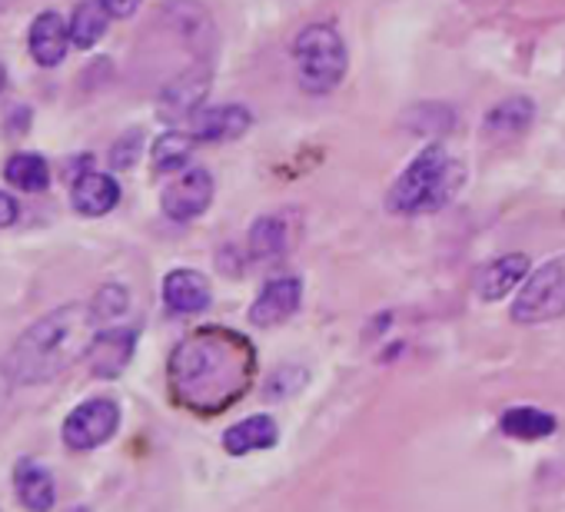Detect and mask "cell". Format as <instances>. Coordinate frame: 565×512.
I'll use <instances>...</instances> for the list:
<instances>
[{"instance_id":"obj_8","label":"cell","mask_w":565,"mask_h":512,"mask_svg":"<svg viewBox=\"0 0 565 512\" xmlns=\"http://www.w3.org/2000/svg\"><path fill=\"white\" fill-rule=\"evenodd\" d=\"M300 300H303V284L297 277H279V280H269L259 297L253 300L249 307V323L259 327V330H269V327H279L287 323L297 310H300Z\"/></svg>"},{"instance_id":"obj_19","label":"cell","mask_w":565,"mask_h":512,"mask_svg":"<svg viewBox=\"0 0 565 512\" xmlns=\"http://www.w3.org/2000/svg\"><path fill=\"white\" fill-rule=\"evenodd\" d=\"M532 120H535V104L529 97H509L489 110L486 137L489 140H512V137L525 134Z\"/></svg>"},{"instance_id":"obj_10","label":"cell","mask_w":565,"mask_h":512,"mask_svg":"<svg viewBox=\"0 0 565 512\" xmlns=\"http://www.w3.org/2000/svg\"><path fill=\"white\" fill-rule=\"evenodd\" d=\"M253 124V114L239 104H220V107H206V110H196L193 120H190V134L193 140L200 143H226V140H236L249 130Z\"/></svg>"},{"instance_id":"obj_20","label":"cell","mask_w":565,"mask_h":512,"mask_svg":"<svg viewBox=\"0 0 565 512\" xmlns=\"http://www.w3.org/2000/svg\"><path fill=\"white\" fill-rule=\"evenodd\" d=\"M502 433L512 436V439H522V442H535V439H545L558 429V419L545 409H535V406H512L502 413L499 419Z\"/></svg>"},{"instance_id":"obj_13","label":"cell","mask_w":565,"mask_h":512,"mask_svg":"<svg viewBox=\"0 0 565 512\" xmlns=\"http://www.w3.org/2000/svg\"><path fill=\"white\" fill-rule=\"evenodd\" d=\"M14 489H18V499L28 512H51L54 502H57V482H54V472L38 462V459H21L18 469H14Z\"/></svg>"},{"instance_id":"obj_15","label":"cell","mask_w":565,"mask_h":512,"mask_svg":"<svg viewBox=\"0 0 565 512\" xmlns=\"http://www.w3.org/2000/svg\"><path fill=\"white\" fill-rule=\"evenodd\" d=\"M71 47V28L57 11H44L38 14L34 28H31V57L41 67H57L67 57Z\"/></svg>"},{"instance_id":"obj_21","label":"cell","mask_w":565,"mask_h":512,"mask_svg":"<svg viewBox=\"0 0 565 512\" xmlns=\"http://www.w3.org/2000/svg\"><path fill=\"white\" fill-rule=\"evenodd\" d=\"M107 24H110V14L100 0H81L71 14V44L81 47V51H90L104 34H107Z\"/></svg>"},{"instance_id":"obj_17","label":"cell","mask_w":565,"mask_h":512,"mask_svg":"<svg viewBox=\"0 0 565 512\" xmlns=\"http://www.w3.org/2000/svg\"><path fill=\"white\" fill-rule=\"evenodd\" d=\"M117 203H120V183L110 173L87 170V173L74 177V206L84 216H104Z\"/></svg>"},{"instance_id":"obj_26","label":"cell","mask_w":565,"mask_h":512,"mask_svg":"<svg viewBox=\"0 0 565 512\" xmlns=\"http://www.w3.org/2000/svg\"><path fill=\"white\" fill-rule=\"evenodd\" d=\"M18 216H21V206H18V200H14L11 193L0 190V230L14 226V223H18Z\"/></svg>"},{"instance_id":"obj_1","label":"cell","mask_w":565,"mask_h":512,"mask_svg":"<svg viewBox=\"0 0 565 512\" xmlns=\"http://www.w3.org/2000/svg\"><path fill=\"white\" fill-rule=\"evenodd\" d=\"M253 366V346L239 333L206 327L180 340L170 353V393L190 413L213 416L246 393Z\"/></svg>"},{"instance_id":"obj_28","label":"cell","mask_w":565,"mask_h":512,"mask_svg":"<svg viewBox=\"0 0 565 512\" xmlns=\"http://www.w3.org/2000/svg\"><path fill=\"white\" fill-rule=\"evenodd\" d=\"M11 386H14V380L8 376L4 366H0V413H4V406H8V399H11Z\"/></svg>"},{"instance_id":"obj_5","label":"cell","mask_w":565,"mask_h":512,"mask_svg":"<svg viewBox=\"0 0 565 512\" xmlns=\"http://www.w3.org/2000/svg\"><path fill=\"white\" fill-rule=\"evenodd\" d=\"M562 313H565V256L548 260L535 274H529L512 303V320L522 327L548 323Z\"/></svg>"},{"instance_id":"obj_7","label":"cell","mask_w":565,"mask_h":512,"mask_svg":"<svg viewBox=\"0 0 565 512\" xmlns=\"http://www.w3.org/2000/svg\"><path fill=\"white\" fill-rule=\"evenodd\" d=\"M213 200V177L210 170L203 167H193V170H183L177 180H170L163 186V196H160V206L170 220L177 223H190L196 220L200 213H206Z\"/></svg>"},{"instance_id":"obj_4","label":"cell","mask_w":565,"mask_h":512,"mask_svg":"<svg viewBox=\"0 0 565 512\" xmlns=\"http://www.w3.org/2000/svg\"><path fill=\"white\" fill-rule=\"evenodd\" d=\"M294 57L300 87L307 94H330L333 87H340L350 67L347 44L330 24H310L294 44Z\"/></svg>"},{"instance_id":"obj_31","label":"cell","mask_w":565,"mask_h":512,"mask_svg":"<svg viewBox=\"0 0 565 512\" xmlns=\"http://www.w3.org/2000/svg\"><path fill=\"white\" fill-rule=\"evenodd\" d=\"M8 4H11V0H0V11H4V8H8Z\"/></svg>"},{"instance_id":"obj_9","label":"cell","mask_w":565,"mask_h":512,"mask_svg":"<svg viewBox=\"0 0 565 512\" xmlns=\"http://www.w3.org/2000/svg\"><path fill=\"white\" fill-rule=\"evenodd\" d=\"M210 90V71L206 67H190L183 71L177 81L167 84V90L160 94V117L170 124L180 120H193V114L203 107Z\"/></svg>"},{"instance_id":"obj_3","label":"cell","mask_w":565,"mask_h":512,"mask_svg":"<svg viewBox=\"0 0 565 512\" xmlns=\"http://www.w3.org/2000/svg\"><path fill=\"white\" fill-rule=\"evenodd\" d=\"M462 180L466 167L456 163L439 143H429L390 186L386 206L393 213H436L459 193Z\"/></svg>"},{"instance_id":"obj_11","label":"cell","mask_w":565,"mask_h":512,"mask_svg":"<svg viewBox=\"0 0 565 512\" xmlns=\"http://www.w3.org/2000/svg\"><path fill=\"white\" fill-rule=\"evenodd\" d=\"M525 277H529V256L509 253V256H499V260H492L479 270L476 294H479V300L495 303V300L509 297V290H515Z\"/></svg>"},{"instance_id":"obj_2","label":"cell","mask_w":565,"mask_h":512,"mask_svg":"<svg viewBox=\"0 0 565 512\" xmlns=\"http://www.w3.org/2000/svg\"><path fill=\"white\" fill-rule=\"evenodd\" d=\"M97 340V317L84 303L57 307L41 317L4 356V370L14 386H38L57 380L67 366L87 360Z\"/></svg>"},{"instance_id":"obj_23","label":"cell","mask_w":565,"mask_h":512,"mask_svg":"<svg viewBox=\"0 0 565 512\" xmlns=\"http://www.w3.org/2000/svg\"><path fill=\"white\" fill-rule=\"evenodd\" d=\"M193 134H180V130H167L153 150H150V163L157 173H177L190 163V153H193Z\"/></svg>"},{"instance_id":"obj_6","label":"cell","mask_w":565,"mask_h":512,"mask_svg":"<svg viewBox=\"0 0 565 512\" xmlns=\"http://www.w3.org/2000/svg\"><path fill=\"white\" fill-rule=\"evenodd\" d=\"M117 426H120V406L107 396H94L77 409H71V416L64 419V442L77 452H87L114 439Z\"/></svg>"},{"instance_id":"obj_22","label":"cell","mask_w":565,"mask_h":512,"mask_svg":"<svg viewBox=\"0 0 565 512\" xmlns=\"http://www.w3.org/2000/svg\"><path fill=\"white\" fill-rule=\"evenodd\" d=\"M4 177L24 193H41L51 183V167L41 153H14L4 163Z\"/></svg>"},{"instance_id":"obj_18","label":"cell","mask_w":565,"mask_h":512,"mask_svg":"<svg viewBox=\"0 0 565 512\" xmlns=\"http://www.w3.org/2000/svg\"><path fill=\"white\" fill-rule=\"evenodd\" d=\"M276 419L259 413V416H249L243 423H233L226 433H223V449L230 456H246V452H259V449H273L276 446Z\"/></svg>"},{"instance_id":"obj_24","label":"cell","mask_w":565,"mask_h":512,"mask_svg":"<svg viewBox=\"0 0 565 512\" xmlns=\"http://www.w3.org/2000/svg\"><path fill=\"white\" fill-rule=\"evenodd\" d=\"M127 307H130V294H127V287H120V284H107V287H100V290H97V297H94V303H90V310H94L97 323L120 320V317L127 313Z\"/></svg>"},{"instance_id":"obj_16","label":"cell","mask_w":565,"mask_h":512,"mask_svg":"<svg viewBox=\"0 0 565 512\" xmlns=\"http://www.w3.org/2000/svg\"><path fill=\"white\" fill-rule=\"evenodd\" d=\"M210 300H213V294H210V284H206V277L203 274H196V270H173V274H167V280H163V303H167V310H173V313H203L206 307H210Z\"/></svg>"},{"instance_id":"obj_30","label":"cell","mask_w":565,"mask_h":512,"mask_svg":"<svg viewBox=\"0 0 565 512\" xmlns=\"http://www.w3.org/2000/svg\"><path fill=\"white\" fill-rule=\"evenodd\" d=\"M67 512H90L87 505H74V509H67Z\"/></svg>"},{"instance_id":"obj_25","label":"cell","mask_w":565,"mask_h":512,"mask_svg":"<svg viewBox=\"0 0 565 512\" xmlns=\"http://www.w3.org/2000/svg\"><path fill=\"white\" fill-rule=\"evenodd\" d=\"M143 150V130H127L114 147H110V167L114 170H130Z\"/></svg>"},{"instance_id":"obj_29","label":"cell","mask_w":565,"mask_h":512,"mask_svg":"<svg viewBox=\"0 0 565 512\" xmlns=\"http://www.w3.org/2000/svg\"><path fill=\"white\" fill-rule=\"evenodd\" d=\"M4 84H8V71H4V64H0V94H4Z\"/></svg>"},{"instance_id":"obj_27","label":"cell","mask_w":565,"mask_h":512,"mask_svg":"<svg viewBox=\"0 0 565 512\" xmlns=\"http://www.w3.org/2000/svg\"><path fill=\"white\" fill-rule=\"evenodd\" d=\"M100 4L107 8V14H110V18L127 21V18H134V14H137L140 0H100Z\"/></svg>"},{"instance_id":"obj_12","label":"cell","mask_w":565,"mask_h":512,"mask_svg":"<svg viewBox=\"0 0 565 512\" xmlns=\"http://www.w3.org/2000/svg\"><path fill=\"white\" fill-rule=\"evenodd\" d=\"M137 346V333L134 330H104L97 333L87 360H90V373L100 380H114L127 370L130 356Z\"/></svg>"},{"instance_id":"obj_14","label":"cell","mask_w":565,"mask_h":512,"mask_svg":"<svg viewBox=\"0 0 565 512\" xmlns=\"http://www.w3.org/2000/svg\"><path fill=\"white\" fill-rule=\"evenodd\" d=\"M294 213L290 210H279V213H266L249 226V256L259 264L266 260H279L282 253L290 249L294 230H290Z\"/></svg>"}]
</instances>
